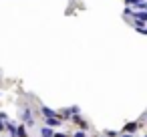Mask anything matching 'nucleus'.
I'll list each match as a JSON object with an SVG mask.
<instances>
[{"label": "nucleus", "instance_id": "nucleus-7", "mask_svg": "<svg viewBox=\"0 0 147 137\" xmlns=\"http://www.w3.org/2000/svg\"><path fill=\"white\" fill-rule=\"evenodd\" d=\"M6 129L10 131V135H12V137H16V123H8V125H6Z\"/></svg>", "mask_w": 147, "mask_h": 137}, {"label": "nucleus", "instance_id": "nucleus-13", "mask_svg": "<svg viewBox=\"0 0 147 137\" xmlns=\"http://www.w3.org/2000/svg\"><path fill=\"white\" fill-rule=\"evenodd\" d=\"M121 137H133V133H123Z\"/></svg>", "mask_w": 147, "mask_h": 137}, {"label": "nucleus", "instance_id": "nucleus-10", "mask_svg": "<svg viewBox=\"0 0 147 137\" xmlns=\"http://www.w3.org/2000/svg\"><path fill=\"white\" fill-rule=\"evenodd\" d=\"M53 137H71V135H67V133H55Z\"/></svg>", "mask_w": 147, "mask_h": 137}, {"label": "nucleus", "instance_id": "nucleus-12", "mask_svg": "<svg viewBox=\"0 0 147 137\" xmlns=\"http://www.w3.org/2000/svg\"><path fill=\"white\" fill-rule=\"evenodd\" d=\"M6 129V123H2V121H0V131H4Z\"/></svg>", "mask_w": 147, "mask_h": 137}, {"label": "nucleus", "instance_id": "nucleus-14", "mask_svg": "<svg viewBox=\"0 0 147 137\" xmlns=\"http://www.w3.org/2000/svg\"><path fill=\"white\" fill-rule=\"evenodd\" d=\"M97 137H99V135H97Z\"/></svg>", "mask_w": 147, "mask_h": 137}, {"label": "nucleus", "instance_id": "nucleus-1", "mask_svg": "<svg viewBox=\"0 0 147 137\" xmlns=\"http://www.w3.org/2000/svg\"><path fill=\"white\" fill-rule=\"evenodd\" d=\"M73 119H75V123L81 127V131H87V129H89V123H87L83 117H79V115H73Z\"/></svg>", "mask_w": 147, "mask_h": 137}, {"label": "nucleus", "instance_id": "nucleus-8", "mask_svg": "<svg viewBox=\"0 0 147 137\" xmlns=\"http://www.w3.org/2000/svg\"><path fill=\"white\" fill-rule=\"evenodd\" d=\"M105 135H107V137H117V135H119V133H117V131H113V129H109V131H107V133H105Z\"/></svg>", "mask_w": 147, "mask_h": 137}, {"label": "nucleus", "instance_id": "nucleus-4", "mask_svg": "<svg viewBox=\"0 0 147 137\" xmlns=\"http://www.w3.org/2000/svg\"><path fill=\"white\" fill-rule=\"evenodd\" d=\"M40 111H42V115H45V117H57V111H55V109H49V107H40Z\"/></svg>", "mask_w": 147, "mask_h": 137}, {"label": "nucleus", "instance_id": "nucleus-6", "mask_svg": "<svg viewBox=\"0 0 147 137\" xmlns=\"http://www.w3.org/2000/svg\"><path fill=\"white\" fill-rule=\"evenodd\" d=\"M40 133H42V137H53V135H55V131H53L51 127H42Z\"/></svg>", "mask_w": 147, "mask_h": 137}, {"label": "nucleus", "instance_id": "nucleus-3", "mask_svg": "<svg viewBox=\"0 0 147 137\" xmlns=\"http://www.w3.org/2000/svg\"><path fill=\"white\" fill-rule=\"evenodd\" d=\"M137 127H141V123H135V121H133V123H127V125L123 127V133H133Z\"/></svg>", "mask_w": 147, "mask_h": 137}, {"label": "nucleus", "instance_id": "nucleus-9", "mask_svg": "<svg viewBox=\"0 0 147 137\" xmlns=\"http://www.w3.org/2000/svg\"><path fill=\"white\" fill-rule=\"evenodd\" d=\"M73 137H87V133H85V131H81V129H79V131H77V133H75V135H73Z\"/></svg>", "mask_w": 147, "mask_h": 137}, {"label": "nucleus", "instance_id": "nucleus-11", "mask_svg": "<svg viewBox=\"0 0 147 137\" xmlns=\"http://www.w3.org/2000/svg\"><path fill=\"white\" fill-rule=\"evenodd\" d=\"M8 117H6V113H0V121H6Z\"/></svg>", "mask_w": 147, "mask_h": 137}, {"label": "nucleus", "instance_id": "nucleus-5", "mask_svg": "<svg viewBox=\"0 0 147 137\" xmlns=\"http://www.w3.org/2000/svg\"><path fill=\"white\" fill-rule=\"evenodd\" d=\"M16 137H28L26 135V127L20 123V125H16Z\"/></svg>", "mask_w": 147, "mask_h": 137}, {"label": "nucleus", "instance_id": "nucleus-2", "mask_svg": "<svg viewBox=\"0 0 147 137\" xmlns=\"http://www.w3.org/2000/svg\"><path fill=\"white\" fill-rule=\"evenodd\" d=\"M47 127H59V125H63V121L61 119H57V117H47Z\"/></svg>", "mask_w": 147, "mask_h": 137}]
</instances>
